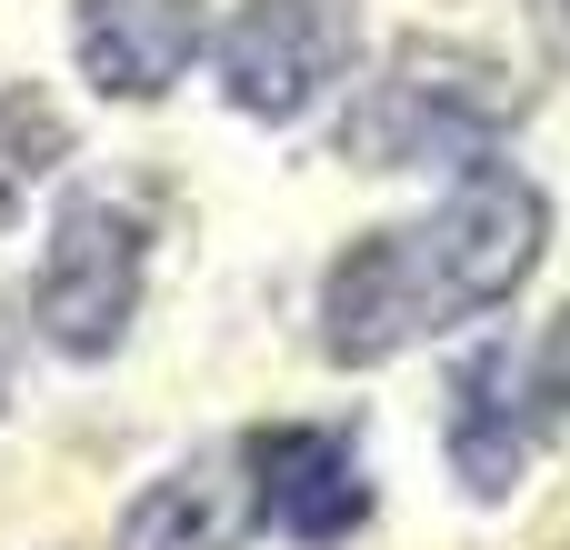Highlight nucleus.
Wrapping results in <instances>:
<instances>
[{
  "instance_id": "f257e3e1",
  "label": "nucleus",
  "mask_w": 570,
  "mask_h": 550,
  "mask_svg": "<svg viewBox=\"0 0 570 550\" xmlns=\"http://www.w3.org/2000/svg\"><path fill=\"white\" fill-rule=\"evenodd\" d=\"M551 251V190L511 170L501 150L451 170V190L391 230H361L321 271V361L331 371H381L481 311H501Z\"/></svg>"
},
{
  "instance_id": "f03ea898",
  "label": "nucleus",
  "mask_w": 570,
  "mask_h": 550,
  "mask_svg": "<svg viewBox=\"0 0 570 550\" xmlns=\"http://www.w3.org/2000/svg\"><path fill=\"white\" fill-rule=\"evenodd\" d=\"M531 90L471 50V40H441V30H411L391 40V60L351 90L341 110V160L351 170H471L491 160L511 130H521Z\"/></svg>"
},
{
  "instance_id": "7ed1b4c3",
  "label": "nucleus",
  "mask_w": 570,
  "mask_h": 550,
  "mask_svg": "<svg viewBox=\"0 0 570 550\" xmlns=\"http://www.w3.org/2000/svg\"><path fill=\"white\" fill-rule=\"evenodd\" d=\"M140 291H150V210L120 200V190H70L50 210V240H40V271H30V331L40 351L60 361H110L140 321Z\"/></svg>"
},
{
  "instance_id": "20e7f679",
  "label": "nucleus",
  "mask_w": 570,
  "mask_h": 550,
  "mask_svg": "<svg viewBox=\"0 0 570 550\" xmlns=\"http://www.w3.org/2000/svg\"><path fill=\"white\" fill-rule=\"evenodd\" d=\"M361 60V10L351 0H240L210 30V80L240 120L291 130L311 120Z\"/></svg>"
},
{
  "instance_id": "39448f33",
  "label": "nucleus",
  "mask_w": 570,
  "mask_h": 550,
  "mask_svg": "<svg viewBox=\"0 0 570 550\" xmlns=\"http://www.w3.org/2000/svg\"><path fill=\"white\" fill-rule=\"evenodd\" d=\"M240 451L261 481V531H281L291 550H341L371 531L381 491H371L351 421H261V431H240Z\"/></svg>"
},
{
  "instance_id": "423d86ee",
  "label": "nucleus",
  "mask_w": 570,
  "mask_h": 550,
  "mask_svg": "<svg viewBox=\"0 0 570 550\" xmlns=\"http://www.w3.org/2000/svg\"><path fill=\"white\" fill-rule=\"evenodd\" d=\"M551 441L541 401H531V351L521 341H481L461 371H451V411H441V451H451V481L501 511L521 481H531V451Z\"/></svg>"
},
{
  "instance_id": "0eeeda50",
  "label": "nucleus",
  "mask_w": 570,
  "mask_h": 550,
  "mask_svg": "<svg viewBox=\"0 0 570 550\" xmlns=\"http://www.w3.org/2000/svg\"><path fill=\"white\" fill-rule=\"evenodd\" d=\"M210 50V0H80L70 70L100 100H170Z\"/></svg>"
},
{
  "instance_id": "6e6552de",
  "label": "nucleus",
  "mask_w": 570,
  "mask_h": 550,
  "mask_svg": "<svg viewBox=\"0 0 570 550\" xmlns=\"http://www.w3.org/2000/svg\"><path fill=\"white\" fill-rule=\"evenodd\" d=\"M250 531H261V481H250V451L220 441V451L170 461L150 491H130V511L110 521V550H250Z\"/></svg>"
},
{
  "instance_id": "1a4fd4ad",
  "label": "nucleus",
  "mask_w": 570,
  "mask_h": 550,
  "mask_svg": "<svg viewBox=\"0 0 570 550\" xmlns=\"http://www.w3.org/2000/svg\"><path fill=\"white\" fill-rule=\"evenodd\" d=\"M70 150H80V140H70V110H60L40 80H10V90H0V230L30 220V200L70 170Z\"/></svg>"
},
{
  "instance_id": "9d476101",
  "label": "nucleus",
  "mask_w": 570,
  "mask_h": 550,
  "mask_svg": "<svg viewBox=\"0 0 570 550\" xmlns=\"http://www.w3.org/2000/svg\"><path fill=\"white\" fill-rule=\"evenodd\" d=\"M531 401H541V421H551V441H570V311L531 341Z\"/></svg>"
},
{
  "instance_id": "9b49d317",
  "label": "nucleus",
  "mask_w": 570,
  "mask_h": 550,
  "mask_svg": "<svg viewBox=\"0 0 570 550\" xmlns=\"http://www.w3.org/2000/svg\"><path fill=\"white\" fill-rule=\"evenodd\" d=\"M0 411H10V331H0Z\"/></svg>"
},
{
  "instance_id": "f8f14e48",
  "label": "nucleus",
  "mask_w": 570,
  "mask_h": 550,
  "mask_svg": "<svg viewBox=\"0 0 570 550\" xmlns=\"http://www.w3.org/2000/svg\"><path fill=\"white\" fill-rule=\"evenodd\" d=\"M541 10H551V30H561V40H570V0H541Z\"/></svg>"
}]
</instances>
